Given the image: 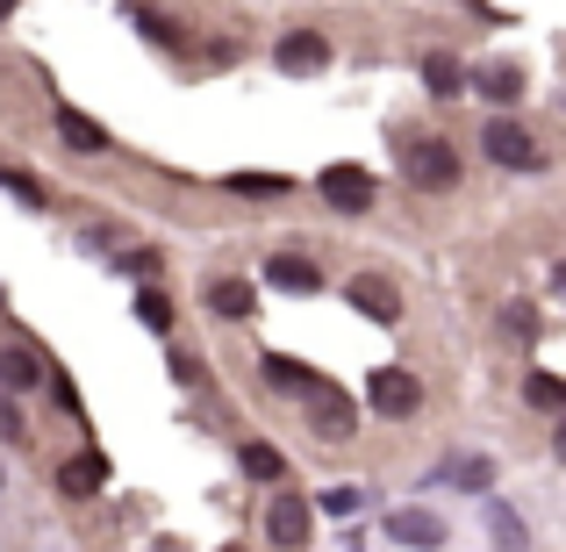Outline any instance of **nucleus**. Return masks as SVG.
Wrapping results in <instances>:
<instances>
[{"label": "nucleus", "mask_w": 566, "mask_h": 552, "mask_svg": "<svg viewBox=\"0 0 566 552\" xmlns=\"http://www.w3.org/2000/svg\"><path fill=\"white\" fill-rule=\"evenodd\" d=\"M553 452L566 459V416H559V430H553Z\"/></svg>", "instance_id": "31"}, {"label": "nucleus", "mask_w": 566, "mask_h": 552, "mask_svg": "<svg viewBox=\"0 0 566 552\" xmlns=\"http://www.w3.org/2000/svg\"><path fill=\"white\" fill-rule=\"evenodd\" d=\"M452 488H467V496H488V488H495V459H467Z\"/></svg>", "instance_id": "23"}, {"label": "nucleus", "mask_w": 566, "mask_h": 552, "mask_svg": "<svg viewBox=\"0 0 566 552\" xmlns=\"http://www.w3.org/2000/svg\"><path fill=\"white\" fill-rule=\"evenodd\" d=\"M222 552H237V545H222Z\"/></svg>", "instance_id": "35"}, {"label": "nucleus", "mask_w": 566, "mask_h": 552, "mask_svg": "<svg viewBox=\"0 0 566 552\" xmlns=\"http://www.w3.org/2000/svg\"><path fill=\"white\" fill-rule=\"evenodd\" d=\"M366 402H374L380 416H416V409H423V387H416V373L380 366L374 381H366Z\"/></svg>", "instance_id": "5"}, {"label": "nucleus", "mask_w": 566, "mask_h": 552, "mask_svg": "<svg viewBox=\"0 0 566 552\" xmlns=\"http://www.w3.org/2000/svg\"><path fill=\"white\" fill-rule=\"evenodd\" d=\"M488 531H495V552H524V517L510 510V502H488Z\"/></svg>", "instance_id": "18"}, {"label": "nucleus", "mask_w": 566, "mask_h": 552, "mask_svg": "<svg viewBox=\"0 0 566 552\" xmlns=\"http://www.w3.org/2000/svg\"><path fill=\"white\" fill-rule=\"evenodd\" d=\"M345 302H352V309H366L374 323H395V316H401L395 280H380V273H352V280H345Z\"/></svg>", "instance_id": "7"}, {"label": "nucleus", "mask_w": 566, "mask_h": 552, "mask_svg": "<svg viewBox=\"0 0 566 552\" xmlns=\"http://www.w3.org/2000/svg\"><path fill=\"white\" fill-rule=\"evenodd\" d=\"M387 539L409 545V552H438L444 545V517L423 510V502H401V510H387Z\"/></svg>", "instance_id": "3"}, {"label": "nucleus", "mask_w": 566, "mask_h": 552, "mask_svg": "<svg viewBox=\"0 0 566 552\" xmlns=\"http://www.w3.org/2000/svg\"><path fill=\"white\" fill-rule=\"evenodd\" d=\"M323 201L331 208H352V216H359V208H374V173L366 166H323Z\"/></svg>", "instance_id": "6"}, {"label": "nucleus", "mask_w": 566, "mask_h": 552, "mask_svg": "<svg viewBox=\"0 0 566 552\" xmlns=\"http://www.w3.org/2000/svg\"><path fill=\"white\" fill-rule=\"evenodd\" d=\"M302 409H308V424H316V438H331V445L352 438V416H359V409H352V395H345V387H331V381L308 387Z\"/></svg>", "instance_id": "2"}, {"label": "nucleus", "mask_w": 566, "mask_h": 552, "mask_svg": "<svg viewBox=\"0 0 566 552\" xmlns=\"http://www.w3.org/2000/svg\"><path fill=\"white\" fill-rule=\"evenodd\" d=\"M0 438H22V416H14V402L0 395Z\"/></svg>", "instance_id": "30"}, {"label": "nucleus", "mask_w": 566, "mask_h": 552, "mask_svg": "<svg viewBox=\"0 0 566 552\" xmlns=\"http://www.w3.org/2000/svg\"><path fill=\"white\" fill-rule=\"evenodd\" d=\"M123 265H129V273H137V280H158V251H129Z\"/></svg>", "instance_id": "29"}, {"label": "nucleus", "mask_w": 566, "mask_h": 552, "mask_svg": "<svg viewBox=\"0 0 566 552\" xmlns=\"http://www.w3.org/2000/svg\"><path fill=\"white\" fill-rule=\"evenodd\" d=\"M0 194H14L22 208H43V187H36V173H0Z\"/></svg>", "instance_id": "25"}, {"label": "nucleus", "mask_w": 566, "mask_h": 552, "mask_svg": "<svg viewBox=\"0 0 566 552\" xmlns=\"http://www.w3.org/2000/svg\"><path fill=\"white\" fill-rule=\"evenodd\" d=\"M524 402H531V409H566V381H553V373H531V381H524Z\"/></svg>", "instance_id": "20"}, {"label": "nucleus", "mask_w": 566, "mask_h": 552, "mask_svg": "<svg viewBox=\"0 0 566 552\" xmlns=\"http://www.w3.org/2000/svg\"><path fill=\"white\" fill-rule=\"evenodd\" d=\"M151 552H187V545H180V539H158V545H151Z\"/></svg>", "instance_id": "32"}, {"label": "nucleus", "mask_w": 566, "mask_h": 552, "mask_svg": "<svg viewBox=\"0 0 566 552\" xmlns=\"http://www.w3.org/2000/svg\"><path fill=\"white\" fill-rule=\"evenodd\" d=\"M280 72H287V80H308V72H323L331 65V43L316 37V29H294V37H280Z\"/></svg>", "instance_id": "8"}, {"label": "nucleus", "mask_w": 566, "mask_h": 552, "mask_svg": "<svg viewBox=\"0 0 566 552\" xmlns=\"http://www.w3.org/2000/svg\"><path fill=\"white\" fill-rule=\"evenodd\" d=\"M208 309H216V316H230V323H244L251 309H259V288H251V280H237V273H222V280H208Z\"/></svg>", "instance_id": "11"}, {"label": "nucleus", "mask_w": 566, "mask_h": 552, "mask_svg": "<svg viewBox=\"0 0 566 552\" xmlns=\"http://www.w3.org/2000/svg\"><path fill=\"white\" fill-rule=\"evenodd\" d=\"M101 481H108V459H101V452H80V459H65V467H57V488H65L72 502L101 496Z\"/></svg>", "instance_id": "12"}, {"label": "nucleus", "mask_w": 566, "mask_h": 552, "mask_svg": "<svg viewBox=\"0 0 566 552\" xmlns=\"http://www.w3.org/2000/svg\"><path fill=\"white\" fill-rule=\"evenodd\" d=\"M0 381L22 395V387H36V381H43V360H36L29 345H8V352H0Z\"/></svg>", "instance_id": "17"}, {"label": "nucleus", "mask_w": 566, "mask_h": 552, "mask_svg": "<svg viewBox=\"0 0 566 552\" xmlns=\"http://www.w3.org/2000/svg\"><path fill=\"white\" fill-rule=\"evenodd\" d=\"M244 473L251 481H287V459H280L273 445H244Z\"/></svg>", "instance_id": "19"}, {"label": "nucleus", "mask_w": 566, "mask_h": 552, "mask_svg": "<svg viewBox=\"0 0 566 552\" xmlns=\"http://www.w3.org/2000/svg\"><path fill=\"white\" fill-rule=\"evenodd\" d=\"M265 531H273V545L302 552L308 545V502L302 496H273V502H265Z\"/></svg>", "instance_id": "9"}, {"label": "nucleus", "mask_w": 566, "mask_h": 552, "mask_svg": "<svg viewBox=\"0 0 566 552\" xmlns=\"http://www.w3.org/2000/svg\"><path fill=\"white\" fill-rule=\"evenodd\" d=\"M481 152L495 158V166H510V173H531V166H538V144H531L524 123H510V115H495V123L481 129Z\"/></svg>", "instance_id": "4"}, {"label": "nucleus", "mask_w": 566, "mask_h": 552, "mask_svg": "<svg viewBox=\"0 0 566 552\" xmlns=\"http://www.w3.org/2000/svg\"><path fill=\"white\" fill-rule=\"evenodd\" d=\"M137 323H144V331H172V302L158 288H144L137 294Z\"/></svg>", "instance_id": "22"}, {"label": "nucleus", "mask_w": 566, "mask_h": 552, "mask_svg": "<svg viewBox=\"0 0 566 552\" xmlns=\"http://www.w3.org/2000/svg\"><path fill=\"white\" fill-rule=\"evenodd\" d=\"M423 86H430L438 101H452L459 86H467V72H459V58H452V51H430V58H423Z\"/></svg>", "instance_id": "16"}, {"label": "nucleus", "mask_w": 566, "mask_h": 552, "mask_svg": "<svg viewBox=\"0 0 566 552\" xmlns=\"http://www.w3.org/2000/svg\"><path fill=\"white\" fill-rule=\"evenodd\" d=\"M57 137H65L72 152H101V144H108V129H101L94 115H80V108H65V101H57Z\"/></svg>", "instance_id": "14"}, {"label": "nucleus", "mask_w": 566, "mask_h": 552, "mask_svg": "<svg viewBox=\"0 0 566 552\" xmlns=\"http://www.w3.org/2000/svg\"><path fill=\"white\" fill-rule=\"evenodd\" d=\"M129 14H137V29H144L151 43H172V22H166V14H151V8H129Z\"/></svg>", "instance_id": "27"}, {"label": "nucleus", "mask_w": 566, "mask_h": 552, "mask_svg": "<svg viewBox=\"0 0 566 552\" xmlns=\"http://www.w3.org/2000/svg\"><path fill=\"white\" fill-rule=\"evenodd\" d=\"M265 280H273V288H287V294H316V288H323L316 259H308V251H294V244L265 259Z\"/></svg>", "instance_id": "10"}, {"label": "nucleus", "mask_w": 566, "mask_h": 552, "mask_svg": "<svg viewBox=\"0 0 566 552\" xmlns=\"http://www.w3.org/2000/svg\"><path fill=\"white\" fill-rule=\"evenodd\" d=\"M473 86H481L495 108H510V101H524V65H510V58H495V65L473 72Z\"/></svg>", "instance_id": "13"}, {"label": "nucleus", "mask_w": 566, "mask_h": 552, "mask_svg": "<svg viewBox=\"0 0 566 552\" xmlns=\"http://www.w3.org/2000/svg\"><path fill=\"white\" fill-rule=\"evenodd\" d=\"M323 510H331V517H359L366 496H359V488H331V496H323Z\"/></svg>", "instance_id": "26"}, {"label": "nucleus", "mask_w": 566, "mask_h": 552, "mask_svg": "<svg viewBox=\"0 0 566 552\" xmlns=\"http://www.w3.org/2000/svg\"><path fill=\"white\" fill-rule=\"evenodd\" d=\"M502 331H510L516 345H531V337H538V309H531V302H510V316H502Z\"/></svg>", "instance_id": "24"}, {"label": "nucleus", "mask_w": 566, "mask_h": 552, "mask_svg": "<svg viewBox=\"0 0 566 552\" xmlns=\"http://www.w3.org/2000/svg\"><path fill=\"white\" fill-rule=\"evenodd\" d=\"M8 14H14V0H0V22H8Z\"/></svg>", "instance_id": "34"}, {"label": "nucleus", "mask_w": 566, "mask_h": 552, "mask_svg": "<svg viewBox=\"0 0 566 552\" xmlns=\"http://www.w3.org/2000/svg\"><path fill=\"white\" fill-rule=\"evenodd\" d=\"M172 381H180V387H201V360H193V352H172Z\"/></svg>", "instance_id": "28"}, {"label": "nucleus", "mask_w": 566, "mask_h": 552, "mask_svg": "<svg viewBox=\"0 0 566 552\" xmlns=\"http://www.w3.org/2000/svg\"><path fill=\"white\" fill-rule=\"evenodd\" d=\"M395 158H401V180H409V187L444 194L459 180V152H452V137H438V129H401Z\"/></svg>", "instance_id": "1"}, {"label": "nucleus", "mask_w": 566, "mask_h": 552, "mask_svg": "<svg viewBox=\"0 0 566 552\" xmlns=\"http://www.w3.org/2000/svg\"><path fill=\"white\" fill-rule=\"evenodd\" d=\"M553 288H559V294H566V265H553Z\"/></svg>", "instance_id": "33"}, {"label": "nucleus", "mask_w": 566, "mask_h": 552, "mask_svg": "<svg viewBox=\"0 0 566 552\" xmlns=\"http://www.w3.org/2000/svg\"><path fill=\"white\" fill-rule=\"evenodd\" d=\"M259 366H265V381H273V387H287V395H308V387L323 381V373H308L302 360H287V352H265Z\"/></svg>", "instance_id": "15"}, {"label": "nucleus", "mask_w": 566, "mask_h": 552, "mask_svg": "<svg viewBox=\"0 0 566 552\" xmlns=\"http://www.w3.org/2000/svg\"><path fill=\"white\" fill-rule=\"evenodd\" d=\"M230 194H251V201H273V194H294L287 180H273V173H230Z\"/></svg>", "instance_id": "21"}]
</instances>
